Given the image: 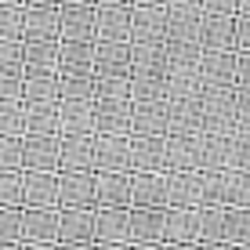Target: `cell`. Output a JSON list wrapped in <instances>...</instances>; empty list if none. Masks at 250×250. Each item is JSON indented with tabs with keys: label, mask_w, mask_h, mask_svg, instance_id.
Listing matches in <instances>:
<instances>
[{
	"label": "cell",
	"mask_w": 250,
	"mask_h": 250,
	"mask_svg": "<svg viewBox=\"0 0 250 250\" xmlns=\"http://www.w3.org/2000/svg\"><path fill=\"white\" fill-rule=\"evenodd\" d=\"M200 247H229V236H225V203L200 207Z\"/></svg>",
	"instance_id": "33"
},
{
	"label": "cell",
	"mask_w": 250,
	"mask_h": 250,
	"mask_svg": "<svg viewBox=\"0 0 250 250\" xmlns=\"http://www.w3.org/2000/svg\"><path fill=\"white\" fill-rule=\"evenodd\" d=\"M232 105H236V127H250V83L232 87Z\"/></svg>",
	"instance_id": "49"
},
{
	"label": "cell",
	"mask_w": 250,
	"mask_h": 250,
	"mask_svg": "<svg viewBox=\"0 0 250 250\" xmlns=\"http://www.w3.org/2000/svg\"><path fill=\"white\" fill-rule=\"evenodd\" d=\"M22 207H58V170H22Z\"/></svg>",
	"instance_id": "19"
},
{
	"label": "cell",
	"mask_w": 250,
	"mask_h": 250,
	"mask_svg": "<svg viewBox=\"0 0 250 250\" xmlns=\"http://www.w3.org/2000/svg\"><path fill=\"white\" fill-rule=\"evenodd\" d=\"M131 247H163V207H127Z\"/></svg>",
	"instance_id": "6"
},
{
	"label": "cell",
	"mask_w": 250,
	"mask_h": 250,
	"mask_svg": "<svg viewBox=\"0 0 250 250\" xmlns=\"http://www.w3.org/2000/svg\"><path fill=\"white\" fill-rule=\"evenodd\" d=\"M22 98L25 102H58V73L22 76Z\"/></svg>",
	"instance_id": "35"
},
{
	"label": "cell",
	"mask_w": 250,
	"mask_h": 250,
	"mask_svg": "<svg viewBox=\"0 0 250 250\" xmlns=\"http://www.w3.org/2000/svg\"><path fill=\"white\" fill-rule=\"evenodd\" d=\"M167 134H203V98H167Z\"/></svg>",
	"instance_id": "9"
},
{
	"label": "cell",
	"mask_w": 250,
	"mask_h": 250,
	"mask_svg": "<svg viewBox=\"0 0 250 250\" xmlns=\"http://www.w3.org/2000/svg\"><path fill=\"white\" fill-rule=\"evenodd\" d=\"M134 4H167V0H131V7Z\"/></svg>",
	"instance_id": "58"
},
{
	"label": "cell",
	"mask_w": 250,
	"mask_h": 250,
	"mask_svg": "<svg viewBox=\"0 0 250 250\" xmlns=\"http://www.w3.org/2000/svg\"><path fill=\"white\" fill-rule=\"evenodd\" d=\"M131 207H167V170H131Z\"/></svg>",
	"instance_id": "20"
},
{
	"label": "cell",
	"mask_w": 250,
	"mask_h": 250,
	"mask_svg": "<svg viewBox=\"0 0 250 250\" xmlns=\"http://www.w3.org/2000/svg\"><path fill=\"white\" fill-rule=\"evenodd\" d=\"M200 44H167V73H185L200 62Z\"/></svg>",
	"instance_id": "40"
},
{
	"label": "cell",
	"mask_w": 250,
	"mask_h": 250,
	"mask_svg": "<svg viewBox=\"0 0 250 250\" xmlns=\"http://www.w3.org/2000/svg\"><path fill=\"white\" fill-rule=\"evenodd\" d=\"M236 15H250V0H236Z\"/></svg>",
	"instance_id": "56"
},
{
	"label": "cell",
	"mask_w": 250,
	"mask_h": 250,
	"mask_svg": "<svg viewBox=\"0 0 250 250\" xmlns=\"http://www.w3.org/2000/svg\"><path fill=\"white\" fill-rule=\"evenodd\" d=\"M200 7H167L163 44H200Z\"/></svg>",
	"instance_id": "22"
},
{
	"label": "cell",
	"mask_w": 250,
	"mask_h": 250,
	"mask_svg": "<svg viewBox=\"0 0 250 250\" xmlns=\"http://www.w3.org/2000/svg\"><path fill=\"white\" fill-rule=\"evenodd\" d=\"M94 98H131V76H94Z\"/></svg>",
	"instance_id": "41"
},
{
	"label": "cell",
	"mask_w": 250,
	"mask_h": 250,
	"mask_svg": "<svg viewBox=\"0 0 250 250\" xmlns=\"http://www.w3.org/2000/svg\"><path fill=\"white\" fill-rule=\"evenodd\" d=\"M94 134H131V98H94Z\"/></svg>",
	"instance_id": "11"
},
{
	"label": "cell",
	"mask_w": 250,
	"mask_h": 250,
	"mask_svg": "<svg viewBox=\"0 0 250 250\" xmlns=\"http://www.w3.org/2000/svg\"><path fill=\"white\" fill-rule=\"evenodd\" d=\"M203 174L200 170H167V207H200Z\"/></svg>",
	"instance_id": "24"
},
{
	"label": "cell",
	"mask_w": 250,
	"mask_h": 250,
	"mask_svg": "<svg viewBox=\"0 0 250 250\" xmlns=\"http://www.w3.org/2000/svg\"><path fill=\"white\" fill-rule=\"evenodd\" d=\"M200 47L203 51H236V15H218L203 11L200 19Z\"/></svg>",
	"instance_id": "23"
},
{
	"label": "cell",
	"mask_w": 250,
	"mask_h": 250,
	"mask_svg": "<svg viewBox=\"0 0 250 250\" xmlns=\"http://www.w3.org/2000/svg\"><path fill=\"white\" fill-rule=\"evenodd\" d=\"M127 37H131V4L94 7V40H127Z\"/></svg>",
	"instance_id": "21"
},
{
	"label": "cell",
	"mask_w": 250,
	"mask_h": 250,
	"mask_svg": "<svg viewBox=\"0 0 250 250\" xmlns=\"http://www.w3.org/2000/svg\"><path fill=\"white\" fill-rule=\"evenodd\" d=\"M58 170H94V134H58Z\"/></svg>",
	"instance_id": "18"
},
{
	"label": "cell",
	"mask_w": 250,
	"mask_h": 250,
	"mask_svg": "<svg viewBox=\"0 0 250 250\" xmlns=\"http://www.w3.org/2000/svg\"><path fill=\"white\" fill-rule=\"evenodd\" d=\"M196 80H200V91L236 87V51H229V47H221V51H200Z\"/></svg>",
	"instance_id": "2"
},
{
	"label": "cell",
	"mask_w": 250,
	"mask_h": 250,
	"mask_svg": "<svg viewBox=\"0 0 250 250\" xmlns=\"http://www.w3.org/2000/svg\"><path fill=\"white\" fill-rule=\"evenodd\" d=\"M0 40H22V4H0Z\"/></svg>",
	"instance_id": "43"
},
{
	"label": "cell",
	"mask_w": 250,
	"mask_h": 250,
	"mask_svg": "<svg viewBox=\"0 0 250 250\" xmlns=\"http://www.w3.org/2000/svg\"><path fill=\"white\" fill-rule=\"evenodd\" d=\"M0 207H22V170H0Z\"/></svg>",
	"instance_id": "45"
},
{
	"label": "cell",
	"mask_w": 250,
	"mask_h": 250,
	"mask_svg": "<svg viewBox=\"0 0 250 250\" xmlns=\"http://www.w3.org/2000/svg\"><path fill=\"white\" fill-rule=\"evenodd\" d=\"M131 73L167 76V44H131Z\"/></svg>",
	"instance_id": "34"
},
{
	"label": "cell",
	"mask_w": 250,
	"mask_h": 250,
	"mask_svg": "<svg viewBox=\"0 0 250 250\" xmlns=\"http://www.w3.org/2000/svg\"><path fill=\"white\" fill-rule=\"evenodd\" d=\"M25 134H58V102H25L22 98Z\"/></svg>",
	"instance_id": "30"
},
{
	"label": "cell",
	"mask_w": 250,
	"mask_h": 250,
	"mask_svg": "<svg viewBox=\"0 0 250 250\" xmlns=\"http://www.w3.org/2000/svg\"><path fill=\"white\" fill-rule=\"evenodd\" d=\"M188 94H200L196 69H185V73H167V98H188Z\"/></svg>",
	"instance_id": "42"
},
{
	"label": "cell",
	"mask_w": 250,
	"mask_h": 250,
	"mask_svg": "<svg viewBox=\"0 0 250 250\" xmlns=\"http://www.w3.org/2000/svg\"><path fill=\"white\" fill-rule=\"evenodd\" d=\"M58 40H94V4H58Z\"/></svg>",
	"instance_id": "16"
},
{
	"label": "cell",
	"mask_w": 250,
	"mask_h": 250,
	"mask_svg": "<svg viewBox=\"0 0 250 250\" xmlns=\"http://www.w3.org/2000/svg\"><path fill=\"white\" fill-rule=\"evenodd\" d=\"M145 98H167V76L131 73V102H145Z\"/></svg>",
	"instance_id": "38"
},
{
	"label": "cell",
	"mask_w": 250,
	"mask_h": 250,
	"mask_svg": "<svg viewBox=\"0 0 250 250\" xmlns=\"http://www.w3.org/2000/svg\"><path fill=\"white\" fill-rule=\"evenodd\" d=\"M236 51H250V15H236Z\"/></svg>",
	"instance_id": "51"
},
{
	"label": "cell",
	"mask_w": 250,
	"mask_h": 250,
	"mask_svg": "<svg viewBox=\"0 0 250 250\" xmlns=\"http://www.w3.org/2000/svg\"><path fill=\"white\" fill-rule=\"evenodd\" d=\"M163 25H167V4H134L127 44H160Z\"/></svg>",
	"instance_id": "7"
},
{
	"label": "cell",
	"mask_w": 250,
	"mask_h": 250,
	"mask_svg": "<svg viewBox=\"0 0 250 250\" xmlns=\"http://www.w3.org/2000/svg\"><path fill=\"white\" fill-rule=\"evenodd\" d=\"M0 73L22 76V40H0Z\"/></svg>",
	"instance_id": "47"
},
{
	"label": "cell",
	"mask_w": 250,
	"mask_h": 250,
	"mask_svg": "<svg viewBox=\"0 0 250 250\" xmlns=\"http://www.w3.org/2000/svg\"><path fill=\"white\" fill-rule=\"evenodd\" d=\"M58 134H94V102L58 98Z\"/></svg>",
	"instance_id": "26"
},
{
	"label": "cell",
	"mask_w": 250,
	"mask_h": 250,
	"mask_svg": "<svg viewBox=\"0 0 250 250\" xmlns=\"http://www.w3.org/2000/svg\"><path fill=\"white\" fill-rule=\"evenodd\" d=\"M163 247H200V207H163Z\"/></svg>",
	"instance_id": "3"
},
{
	"label": "cell",
	"mask_w": 250,
	"mask_h": 250,
	"mask_svg": "<svg viewBox=\"0 0 250 250\" xmlns=\"http://www.w3.org/2000/svg\"><path fill=\"white\" fill-rule=\"evenodd\" d=\"M236 83H250V51H236Z\"/></svg>",
	"instance_id": "53"
},
{
	"label": "cell",
	"mask_w": 250,
	"mask_h": 250,
	"mask_svg": "<svg viewBox=\"0 0 250 250\" xmlns=\"http://www.w3.org/2000/svg\"><path fill=\"white\" fill-rule=\"evenodd\" d=\"M15 98H22V76L0 73V102H15Z\"/></svg>",
	"instance_id": "50"
},
{
	"label": "cell",
	"mask_w": 250,
	"mask_h": 250,
	"mask_svg": "<svg viewBox=\"0 0 250 250\" xmlns=\"http://www.w3.org/2000/svg\"><path fill=\"white\" fill-rule=\"evenodd\" d=\"M98 4H131V0H94V7Z\"/></svg>",
	"instance_id": "57"
},
{
	"label": "cell",
	"mask_w": 250,
	"mask_h": 250,
	"mask_svg": "<svg viewBox=\"0 0 250 250\" xmlns=\"http://www.w3.org/2000/svg\"><path fill=\"white\" fill-rule=\"evenodd\" d=\"M25 7H58V0H22Z\"/></svg>",
	"instance_id": "54"
},
{
	"label": "cell",
	"mask_w": 250,
	"mask_h": 250,
	"mask_svg": "<svg viewBox=\"0 0 250 250\" xmlns=\"http://www.w3.org/2000/svg\"><path fill=\"white\" fill-rule=\"evenodd\" d=\"M232 167L250 170V127H236L232 131Z\"/></svg>",
	"instance_id": "48"
},
{
	"label": "cell",
	"mask_w": 250,
	"mask_h": 250,
	"mask_svg": "<svg viewBox=\"0 0 250 250\" xmlns=\"http://www.w3.org/2000/svg\"><path fill=\"white\" fill-rule=\"evenodd\" d=\"M167 7H200V0H167Z\"/></svg>",
	"instance_id": "55"
},
{
	"label": "cell",
	"mask_w": 250,
	"mask_h": 250,
	"mask_svg": "<svg viewBox=\"0 0 250 250\" xmlns=\"http://www.w3.org/2000/svg\"><path fill=\"white\" fill-rule=\"evenodd\" d=\"M0 134H25V127H22V98L0 102Z\"/></svg>",
	"instance_id": "46"
},
{
	"label": "cell",
	"mask_w": 250,
	"mask_h": 250,
	"mask_svg": "<svg viewBox=\"0 0 250 250\" xmlns=\"http://www.w3.org/2000/svg\"><path fill=\"white\" fill-rule=\"evenodd\" d=\"M94 247H131L127 207H94Z\"/></svg>",
	"instance_id": "8"
},
{
	"label": "cell",
	"mask_w": 250,
	"mask_h": 250,
	"mask_svg": "<svg viewBox=\"0 0 250 250\" xmlns=\"http://www.w3.org/2000/svg\"><path fill=\"white\" fill-rule=\"evenodd\" d=\"M22 247H58V207H22Z\"/></svg>",
	"instance_id": "4"
},
{
	"label": "cell",
	"mask_w": 250,
	"mask_h": 250,
	"mask_svg": "<svg viewBox=\"0 0 250 250\" xmlns=\"http://www.w3.org/2000/svg\"><path fill=\"white\" fill-rule=\"evenodd\" d=\"M0 4H22V0H0Z\"/></svg>",
	"instance_id": "60"
},
{
	"label": "cell",
	"mask_w": 250,
	"mask_h": 250,
	"mask_svg": "<svg viewBox=\"0 0 250 250\" xmlns=\"http://www.w3.org/2000/svg\"><path fill=\"white\" fill-rule=\"evenodd\" d=\"M131 170H163V134H131Z\"/></svg>",
	"instance_id": "31"
},
{
	"label": "cell",
	"mask_w": 250,
	"mask_h": 250,
	"mask_svg": "<svg viewBox=\"0 0 250 250\" xmlns=\"http://www.w3.org/2000/svg\"><path fill=\"white\" fill-rule=\"evenodd\" d=\"M58 98L94 102V73H58Z\"/></svg>",
	"instance_id": "36"
},
{
	"label": "cell",
	"mask_w": 250,
	"mask_h": 250,
	"mask_svg": "<svg viewBox=\"0 0 250 250\" xmlns=\"http://www.w3.org/2000/svg\"><path fill=\"white\" fill-rule=\"evenodd\" d=\"M131 134H167V98L131 102Z\"/></svg>",
	"instance_id": "25"
},
{
	"label": "cell",
	"mask_w": 250,
	"mask_h": 250,
	"mask_svg": "<svg viewBox=\"0 0 250 250\" xmlns=\"http://www.w3.org/2000/svg\"><path fill=\"white\" fill-rule=\"evenodd\" d=\"M58 247H69V250L94 247V210L58 207Z\"/></svg>",
	"instance_id": "1"
},
{
	"label": "cell",
	"mask_w": 250,
	"mask_h": 250,
	"mask_svg": "<svg viewBox=\"0 0 250 250\" xmlns=\"http://www.w3.org/2000/svg\"><path fill=\"white\" fill-rule=\"evenodd\" d=\"M58 73V40H22V76Z\"/></svg>",
	"instance_id": "27"
},
{
	"label": "cell",
	"mask_w": 250,
	"mask_h": 250,
	"mask_svg": "<svg viewBox=\"0 0 250 250\" xmlns=\"http://www.w3.org/2000/svg\"><path fill=\"white\" fill-rule=\"evenodd\" d=\"M94 207H131V170H94Z\"/></svg>",
	"instance_id": "14"
},
{
	"label": "cell",
	"mask_w": 250,
	"mask_h": 250,
	"mask_svg": "<svg viewBox=\"0 0 250 250\" xmlns=\"http://www.w3.org/2000/svg\"><path fill=\"white\" fill-rule=\"evenodd\" d=\"M94 76H131V44L127 40H94Z\"/></svg>",
	"instance_id": "15"
},
{
	"label": "cell",
	"mask_w": 250,
	"mask_h": 250,
	"mask_svg": "<svg viewBox=\"0 0 250 250\" xmlns=\"http://www.w3.org/2000/svg\"><path fill=\"white\" fill-rule=\"evenodd\" d=\"M58 4H94V0H58Z\"/></svg>",
	"instance_id": "59"
},
{
	"label": "cell",
	"mask_w": 250,
	"mask_h": 250,
	"mask_svg": "<svg viewBox=\"0 0 250 250\" xmlns=\"http://www.w3.org/2000/svg\"><path fill=\"white\" fill-rule=\"evenodd\" d=\"M94 170H131V134H94Z\"/></svg>",
	"instance_id": "12"
},
{
	"label": "cell",
	"mask_w": 250,
	"mask_h": 250,
	"mask_svg": "<svg viewBox=\"0 0 250 250\" xmlns=\"http://www.w3.org/2000/svg\"><path fill=\"white\" fill-rule=\"evenodd\" d=\"M94 40H58V73H94Z\"/></svg>",
	"instance_id": "29"
},
{
	"label": "cell",
	"mask_w": 250,
	"mask_h": 250,
	"mask_svg": "<svg viewBox=\"0 0 250 250\" xmlns=\"http://www.w3.org/2000/svg\"><path fill=\"white\" fill-rule=\"evenodd\" d=\"M0 247H22V207H0Z\"/></svg>",
	"instance_id": "39"
},
{
	"label": "cell",
	"mask_w": 250,
	"mask_h": 250,
	"mask_svg": "<svg viewBox=\"0 0 250 250\" xmlns=\"http://www.w3.org/2000/svg\"><path fill=\"white\" fill-rule=\"evenodd\" d=\"M200 98H203V134H232V131H236L232 87L200 91Z\"/></svg>",
	"instance_id": "5"
},
{
	"label": "cell",
	"mask_w": 250,
	"mask_h": 250,
	"mask_svg": "<svg viewBox=\"0 0 250 250\" xmlns=\"http://www.w3.org/2000/svg\"><path fill=\"white\" fill-rule=\"evenodd\" d=\"M200 11H218V15H236V0H200Z\"/></svg>",
	"instance_id": "52"
},
{
	"label": "cell",
	"mask_w": 250,
	"mask_h": 250,
	"mask_svg": "<svg viewBox=\"0 0 250 250\" xmlns=\"http://www.w3.org/2000/svg\"><path fill=\"white\" fill-rule=\"evenodd\" d=\"M0 170H22V134H0Z\"/></svg>",
	"instance_id": "44"
},
{
	"label": "cell",
	"mask_w": 250,
	"mask_h": 250,
	"mask_svg": "<svg viewBox=\"0 0 250 250\" xmlns=\"http://www.w3.org/2000/svg\"><path fill=\"white\" fill-rule=\"evenodd\" d=\"M58 207L94 210V170H58Z\"/></svg>",
	"instance_id": "10"
},
{
	"label": "cell",
	"mask_w": 250,
	"mask_h": 250,
	"mask_svg": "<svg viewBox=\"0 0 250 250\" xmlns=\"http://www.w3.org/2000/svg\"><path fill=\"white\" fill-rule=\"evenodd\" d=\"M232 167V134H200V170Z\"/></svg>",
	"instance_id": "32"
},
{
	"label": "cell",
	"mask_w": 250,
	"mask_h": 250,
	"mask_svg": "<svg viewBox=\"0 0 250 250\" xmlns=\"http://www.w3.org/2000/svg\"><path fill=\"white\" fill-rule=\"evenodd\" d=\"M163 170H200V134H163Z\"/></svg>",
	"instance_id": "13"
},
{
	"label": "cell",
	"mask_w": 250,
	"mask_h": 250,
	"mask_svg": "<svg viewBox=\"0 0 250 250\" xmlns=\"http://www.w3.org/2000/svg\"><path fill=\"white\" fill-rule=\"evenodd\" d=\"M22 40H58V7L22 4Z\"/></svg>",
	"instance_id": "28"
},
{
	"label": "cell",
	"mask_w": 250,
	"mask_h": 250,
	"mask_svg": "<svg viewBox=\"0 0 250 250\" xmlns=\"http://www.w3.org/2000/svg\"><path fill=\"white\" fill-rule=\"evenodd\" d=\"M22 170H58V134H22Z\"/></svg>",
	"instance_id": "17"
},
{
	"label": "cell",
	"mask_w": 250,
	"mask_h": 250,
	"mask_svg": "<svg viewBox=\"0 0 250 250\" xmlns=\"http://www.w3.org/2000/svg\"><path fill=\"white\" fill-rule=\"evenodd\" d=\"M229 247H250V207H225Z\"/></svg>",
	"instance_id": "37"
}]
</instances>
